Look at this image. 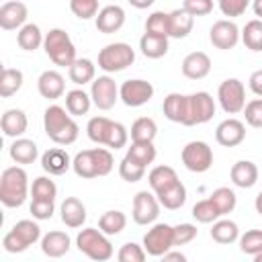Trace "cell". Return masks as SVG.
I'll return each instance as SVG.
<instances>
[{"mask_svg": "<svg viewBox=\"0 0 262 262\" xmlns=\"http://www.w3.org/2000/svg\"><path fill=\"white\" fill-rule=\"evenodd\" d=\"M43 129H45V135L55 145H72L80 135L78 123L68 113V108H63L59 104H51V106L45 108V113H43Z\"/></svg>", "mask_w": 262, "mask_h": 262, "instance_id": "1", "label": "cell"}, {"mask_svg": "<svg viewBox=\"0 0 262 262\" xmlns=\"http://www.w3.org/2000/svg\"><path fill=\"white\" fill-rule=\"evenodd\" d=\"M86 135L90 141L98 145H106L111 149H121L129 141V131L123 123L111 121L106 117H92L86 125Z\"/></svg>", "mask_w": 262, "mask_h": 262, "instance_id": "2", "label": "cell"}, {"mask_svg": "<svg viewBox=\"0 0 262 262\" xmlns=\"http://www.w3.org/2000/svg\"><path fill=\"white\" fill-rule=\"evenodd\" d=\"M29 176L23 166H10L0 176V201L8 209H16L27 201Z\"/></svg>", "mask_w": 262, "mask_h": 262, "instance_id": "3", "label": "cell"}, {"mask_svg": "<svg viewBox=\"0 0 262 262\" xmlns=\"http://www.w3.org/2000/svg\"><path fill=\"white\" fill-rule=\"evenodd\" d=\"M43 49H45L47 57L59 68H70L78 59L76 57V45H74L72 37L63 29H57V27L49 29V33H45Z\"/></svg>", "mask_w": 262, "mask_h": 262, "instance_id": "4", "label": "cell"}, {"mask_svg": "<svg viewBox=\"0 0 262 262\" xmlns=\"http://www.w3.org/2000/svg\"><path fill=\"white\" fill-rule=\"evenodd\" d=\"M41 239V227L37 219H20L12 225V229L2 237V248L8 254H20L33 244Z\"/></svg>", "mask_w": 262, "mask_h": 262, "instance_id": "5", "label": "cell"}, {"mask_svg": "<svg viewBox=\"0 0 262 262\" xmlns=\"http://www.w3.org/2000/svg\"><path fill=\"white\" fill-rule=\"evenodd\" d=\"M76 246L84 256H88L90 260H96V262L111 260L115 254L108 235L96 227H84L76 235Z\"/></svg>", "mask_w": 262, "mask_h": 262, "instance_id": "6", "label": "cell"}, {"mask_svg": "<svg viewBox=\"0 0 262 262\" xmlns=\"http://www.w3.org/2000/svg\"><path fill=\"white\" fill-rule=\"evenodd\" d=\"M133 61H135V49L123 41L108 43L98 51V68L106 74L123 72L129 66H133Z\"/></svg>", "mask_w": 262, "mask_h": 262, "instance_id": "7", "label": "cell"}, {"mask_svg": "<svg viewBox=\"0 0 262 262\" xmlns=\"http://www.w3.org/2000/svg\"><path fill=\"white\" fill-rule=\"evenodd\" d=\"M180 160H182V164L188 172L203 174L213 166V149H211L209 143H205L201 139H194V141H188L182 147Z\"/></svg>", "mask_w": 262, "mask_h": 262, "instance_id": "8", "label": "cell"}, {"mask_svg": "<svg viewBox=\"0 0 262 262\" xmlns=\"http://www.w3.org/2000/svg\"><path fill=\"white\" fill-rule=\"evenodd\" d=\"M217 100L225 115H237L246 106V86L237 78H227L217 88Z\"/></svg>", "mask_w": 262, "mask_h": 262, "instance_id": "9", "label": "cell"}, {"mask_svg": "<svg viewBox=\"0 0 262 262\" xmlns=\"http://www.w3.org/2000/svg\"><path fill=\"white\" fill-rule=\"evenodd\" d=\"M143 248H145L147 256L162 258L168 250L174 248V225L154 223L143 235Z\"/></svg>", "mask_w": 262, "mask_h": 262, "instance_id": "10", "label": "cell"}, {"mask_svg": "<svg viewBox=\"0 0 262 262\" xmlns=\"http://www.w3.org/2000/svg\"><path fill=\"white\" fill-rule=\"evenodd\" d=\"M213 115H215V100L209 92L201 90V92L188 94V115H186L184 127L209 123L213 119Z\"/></svg>", "mask_w": 262, "mask_h": 262, "instance_id": "11", "label": "cell"}, {"mask_svg": "<svg viewBox=\"0 0 262 262\" xmlns=\"http://www.w3.org/2000/svg\"><path fill=\"white\" fill-rule=\"evenodd\" d=\"M154 96V86L151 82L147 80H141V78H133V80H125L121 86H119V98L123 100L125 106H131V108H137V106H143L151 100Z\"/></svg>", "mask_w": 262, "mask_h": 262, "instance_id": "12", "label": "cell"}, {"mask_svg": "<svg viewBox=\"0 0 262 262\" xmlns=\"http://www.w3.org/2000/svg\"><path fill=\"white\" fill-rule=\"evenodd\" d=\"M90 96H92V104L98 111H111L119 98V86L111 76H98L90 82Z\"/></svg>", "mask_w": 262, "mask_h": 262, "instance_id": "13", "label": "cell"}, {"mask_svg": "<svg viewBox=\"0 0 262 262\" xmlns=\"http://www.w3.org/2000/svg\"><path fill=\"white\" fill-rule=\"evenodd\" d=\"M160 201L156 196V192L149 190H139L133 196V209H131V217L137 225H149L158 219L160 215Z\"/></svg>", "mask_w": 262, "mask_h": 262, "instance_id": "14", "label": "cell"}, {"mask_svg": "<svg viewBox=\"0 0 262 262\" xmlns=\"http://www.w3.org/2000/svg\"><path fill=\"white\" fill-rule=\"evenodd\" d=\"M239 37H242L239 27L233 20H229V18L215 20L213 27L209 29V41H211V45L217 47V49H223V51L233 49L237 45Z\"/></svg>", "mask_w": 262, "mask_h": 262, "instance_id": "15", "label": "cell"}, {"mask_svg": "<svg viewBox=\"0 0 262 262\" xmlns=\"http://www.w3.org/2000/svg\"><path fill=\"white\" fill-rule=\"evenodd\" d=\"M29 8L20 0H8L0 6V27L4 31H16L23 25H27Z\"/></svg>", "mask_w": 262, "mask_h": 262, "instance_id": "16", "label": "cell"}, {"mask_svg": "<svg viewBox=\"0 0 262 262\" xmlns=\"http://www.w3.org/2000/svg\"><path fill=\"white\" fill-rule=\"evenodd\" d=\"M94 25H96L98 33L113 35V33L121 31L125 25V10L119 4H108L98 10V14L94 16Z\"/></svg>", "mask_w": 262, "mask_h": 262, "instance_id": "17", "label": "cell"}, {"mask_svg": "<svg viewBox=\"0 0 262 262\" xmlns=\"http://www.w3.org/2000/svg\"><path fill=\"white\" fill-rule=\"evenodd\" d=\"M215 139L223 147H235V145H239L246 139V125L239 119L229 117V119H225V121H221L217 125Z\"/></svg>", "mask_w": 262, "mask_h": 262, "instance_id": "18", "label": "cell"}, {"mask_svg": "<svg viewBox=\"0 0 262 262\" xmlns=\"http://www.w3.org/2000/svg\"><path fill=\"white\" fill-rule=\"evenodd\" d=\"M37 90L47 100H57L66 92V80L57 70H45L37 78Z\"/></svg>", "mask_w": 262, "mask_h": 262, "instance_id": "19", "label": "cell"}, {"mask_svg": "<svg viewBox=\"0 0 262 262\" xmlns=\"http://www.w3.org/2000/svg\"><path fill=\"white\" fill-rule=\"evenodd\" d=\"M180 70L188 80H203L211 72V57L205 51H192L182 59Z\"/></svg>", "mask_w": 262, "mask_h": 262, "instance_id": "20", "label": "cell"}, {"mask_svg": "<svg viewBox=\"0 0 262 262\" xmlns=\"http://www.w3.org/2000/svg\"><path fill=\"white\" fill-rule=\"evenodd\" d=\"M41 168L49 176H61L72 168V160L63 147H49L41 156Z\"/></svg>", "mask_w": 262, "mask_h": 262, "instance_id": "21", "label": "cell"}, {"mask_svg": "<svg viewBox=\"0 0 262 262\" xmlns=\"http://www.w3.org/2000/svg\"><path fill=\"white\" fill-rule=\"evenodd\" d=\"M59 215L63 225L70 229H78L86 223V207L78 196H66L59 205Z\"/></svg>", "mask_w": 262, "mask_h": 262, "instance_id": "22", "label": "cell"}, {"mask_svg": "<svg viewBox=\"0 0 262 262\" xmlns=\"http://www.w3.org/2000/svg\"><path fill=\"white\" fill-rule=\"evenodd\" d=\"M162 111H164V117H166L168 121L184 125V123H186V115H188V94L170 92V94L164 98Z\"/></svg>", "mask_w": 262, "mask_h": 262, "instance_id": "23", "label": "cell"}, {"mask_svg": "<svg viewBox=\"0 0 262 262\" xmlns=\"http://www.w3.org/2000/svg\"><path fill=\"white\" fill-rule=\"evenodd\" d=\"M70 246H72V239L66 231H49L41 237V252L49 258H61L70 252Z\"/></svg>", "mask_w": 262, "mask_h": 262, "instance_id": "24", "label": "cell"}, {"mask_svg": "<svg viewBox=\"0 0 262 262\" xmlns=\"http://www.w3.org/2000/svg\"><path fill=\"white\" fill-rule=\"evenodd\" d=\"M27 127H29V119H27L25 111H20V108H8V111H4V115L0 119V129H2V133L6 137H12V139L23 137V133L27 131Z\"/></svg>", "mask_w": 262, "mask_h": 262, "instance_id": "25", "label": "cell"}, {"mask_svg": "<svg viewBox=\"0 0 262 262\" xmlns=\"http://www.w3.org/2000/svg\"><path fill=\"white\" fill-rule=\"evenodd\" d=\"M229 178L237 188H252L258 182V166L250 160H239L231 166Z\"/></svg>", "mask_w": 262, "mask_h": 262, "instance_id": "26", "label": "cell"}, {"mask_svg": "<svg viewBox=\"0 0 262 262\" xmlns=\"http://www.w3.org/2000/svg\"><path fill=\"white\" fill-rule=\"evenodd\" d=\"M12 162L20 164V166H27V164H33L39 156V147L33 139H27V137H16L12 143H10V149H8Z\"/></svg>", "mask_w": 262, "mask_h": 262, "instance_id": "27", "label": "cell"}, {"mask_svg": "<svg viewBox=\"0 0 262 262\" xmlns=\"http://www.w3.org/2000/svg\"><path fill=\"white\" fill-rule=\"evenodd\" d=\"M156 196H158V201H160V205H162L164 209L176 211V209H180V207L186 203V186H184L180 180H176L174 184H170V186H166L164 190L156 192Z\"/></svg>", "mask_w": 262, "mask_h": 262, "instance_id": "28", "label": "cell"}, {"mask_svg": "<svg viewBox=\"0 0 262 262\" xmlns=\"http://www.w3.org/2000/svg\"><path fill=\"white\" fill-rule=\"evenodd\" d=\"M139 49L147 59H160L168 53V37L154 35V33H143L139 39Z\"/></svg>", "mask_w": 262, "mask_h": 262, "instance_id": "29", "label": "cell"}, {"mask_svg": "<svg viewBox=\"0 0 262 262\" xmlns=\"http://www.w3.org/2000/svg\"><path fill=\"white\" fill-rule=\"evenodd\" d=\"M211 239L221 244V246H227V244H233L239 239V227L235 221L231 219H217L213 221V227H211Z\"/></svg>", "mask_w": 262, "mask_h": 262, "instance_id": "30", "label": "cell"}, {"mask_svg": "<svg viewBox=\"0 0 262 262\" xmlns=\"http://www.w3.org/2000/svg\"><path fill=\"white\" fill-rule=\"evenodd\" d=\"M192 27H194V16L184 8H176L170 12V37L184 39L190 35Z\"/></svg>", "mask_w": 262, "mask_h": 262, "instance_id": "31", "label": "cell"}, {"mask_svg": "<svg viewBox=\"0 0 262 262\" xmlns=\"http://www.w3.org/2000/svg\"><path fill=\"white\" fill-rule=\"evenodd\" d=\"M68 76H70V80H72L76 86H84V84H88V82L94 80V76H96V66H94V61L88 59V57H78V59L68 68Z\"/></svg>", "mask_w": 262, "mask_h": 262, "instance_id": "32", "label": "cell"}, {"mask_svg": "<svg viewBox=\"0 0 262 262\" xmlns=\"http://www.w3.org/2000/svg\"><path fill=\"white\" fill-rule=\"evenodd\" d=\"M72 170L76 172V176L80 178H98V170H96V160H94V149H82L74 156L72 160Z\"/></svg>", "mask_w": 262, "mask_h": 262, "instance_id": "33", "label": "cell"}, {"mask_svg": "<svg viewBox=\"0 0 262 262\" xmlns=\"http://www.w3.org/2000/svg\"><path fill=\"white\" fill-rule=\"evenodd\" d=\"M43 39H45V35L41 33L39 25H35V23L23 25V27L18 29V33H16V43H18V47L25 49V51H35V49H39V47L43 45Z\"/></svg>", "mask_w": 262, "mask_h": 262, "instance_id": "34", "label": "cell"}, {"mask_svg": "<svg viewBox=\"0 0 262 262\" xmlns=\"http://www.w3.org/2000/svg\"><path fill=\"white\" fill-rule=\"evenodd\" d=\"M92 106V96L90 92H84L82 88H74L70 92H66V108L72 117H82L88 115Z\"/></svg>", "mask_w": 262, "mask_h": 262, "instance_id": "35", "label": "cell"}, {"mask_svg": "<svg viewBox=\"0 0 262 262\" xmlns=\"http://www.w3.org/2000/svg\"><path fill=\"white\" fill-rule=\"evenodd\" d=\"M127 227V215L119 209H111V211H104L98 219V229L104 231L108 237L111 235H119L123 229Z\"/></svg>", "mask_w": 262, "mask_h": 262, "instance_id": "36", "label": "cell"}, {"mask_svg": "<svg viewBox=\"0 0 262 262\" xmlns=\"http://www.w3.org/2000/svg\"><path fill=\"white\" fill-rule=\"evenodd\" d=\"M178 180V174H176V170L172 168V166H156V168H151L149 170V174H147V182H149V188L154 190V192H160V190H164L166 186H170V184H174Z\"/></svg>", "mask_w": 262, "mask_h": 262, "instance_id": "37", "label": "cell"}, {"mask_svg": "<svg viewBox=\"0 0 262 262\" xmlns=\"http://www.w3.org/2000/svg\"><path fill=\"white\" fill-rule=\"evenodd\" d=\"M125 156L147 168L149 164H154L158 151H156L154 141H131V145L127 147V154Z\"/></svg>", "mask_w": 262, "mask_h": 262, "instance_id": "38", "label": "cell"}, {"mask_svg": "<svg viewBox=\"0 0 262 262\" xmlns=\"http://www.w3.org/2000/svg\"><path fill=\"white\" fill-rule=\"evenodd\" d=\"M25 82V76L20 70L16 68H4L0 74V96L2 98H10L12 94H16L20 90Z\"/></svg>", "mask_w": 262, "mask_h": 262, "instance_id": "39", "label": "cell"}, {"mask_svg": "<svg viewBox=\"0 0 262 262\" xmlns=\"http://www.w3.org/2000/svg\"><path fill=\"white\" fill-rule=\"evenodd\" d=\"M209 199L213 201V205L217 207V211H219L221 217L229 215V213L235 209V205H237V196H235V192H233L229 186H219V188H215V190L209 194Z\"/></svg>", "mask_w": 262, "mask_h": 262, "instance_id": "40", "label": "cell"}, {"mask_svg": "<svg viewBox=\"0 0 262 262\" xmlns=\"http://www.w3.org/2000/svg\"><path fill=\"white\" fill-rule=\"evenodd\" d=\"M129 135H131V141H154L158 135V125L149 117H139L133 121Z\"/></svg>", "mask_w": 262, "mask_h": 262, "instance_id": "41", "label": "cell"}, {"mask_svg": "<svg viewBox=\"0 0 262 262\" xmlns=\"http://www.w3.org/2000/svg\"><path fill=\"white\" fill-rule=\"evenodd\" d=\"M242 41L250 51H262V18H252L242 29Z\"/></svg>", "mask_w": 262, "mask_h": 262, "instance_id": "42", "label": "cell"}, {"mask_svg": "<svg viewBox=\"0 0 262 262\" xmlns=\"http://www.w3.org/2000/svg\"><path fill=\"white\" fill-rule=\"evenodd\" d=\"M57 196V184L49 176H39L31 184V199L39 201H55Z\"/></svg>", "mask_w": 262, "mask_h": 262, "instance_id": "43", "label": "cell"}, {"mask_svg": "<svg viewBox=\"0 0 262 262\" xmlns=\"http://www.w3.org/2000/svg\"><path fill=\"white\" fill-rule=\"evenodd\" d=\"M145 33L170 37V12H164V10L151 12L145 20Z\"/></svg>", "mask_w": 262, "mask_h": 262, "instance_id": "44", "label": "cell"}, {"mask_svg": "<svg viewBox=\"0 0 262 262\" xmlns=\"http://www.w3.org/2000/svg\"><path fill=\"white\" fill-rule=\"evenodd\" d=\"M239 252L246 256H256L262 252V229H248L246 233L239 235Z\"/></svg>", "mask_w": 262, "mask_h": 262, "instance_id": "45", "label": "cell"}, {"mask_svg": "<svg viewBox=\"0 0 262 262\" xmlns=\"http://www.w3.org/2000/svg\"><path fill=\"white\" fill-rule=\"evenodd\" d=\"M119 176L125 180V182H129V184H133V182H139L143 176H145V166H141V164H137L135 160H131V158H123L121 160V164H119Z\"/></svg>", "mask_w": 262, "mask_h": 262, "instance_id": "46", "label": "cell"}, {"mask_svg": "<svg viewBox=\"0 0 262 262\" xmlns=\"http://www.w3.org/2000/svg\"><path fill=\"white\" fill-rule=\"evenodd\" d=\"M192 217H194L199 223H213V221H217L221 215H219V211H217V207L213 205L211 199H203V201H199V203L192 207Z\"/></svg>", "mask_w": 262, "mask_h": 262, "instance_id": "47", "label": "cell"}, {"mask_svg": "<svg viewBox=\"0 0 262 262\" xmlns=\"http://www.w3.org/2000/svg\"><path fill=\"white\" fill-rule=\"evenodd\" d=\"M145 256H147V252H145L143 244L139 246V244H135V242L123 244V246L119 248V252H117V260H119V262H143Z\"/></svg>", "mask_w": 262, "mask_h": 262, "instance_id": "48", "label": "cell"}, {"mask_svg": "<svg viewBox=\"0 0 262 262\" xmlns=\"http://www.w3.org/2000/svg\"><path fill=\"white\" fill-rule=\"evenodd\" d=\"M70 10L80 20L94 18L98 14V0H70Z\"/></svg>", "mask_w": 262, "mask_h": 262, "instance_id": "49", "label": "cell"}, {"mask_svg": "<svg viewBox=\"0 0 262 262\" xmlns=\"http://www.w3.org/2000/svg\"><path fill=\"white\" fill-rule=\"evenodd\" d=\"M244 117L246 123L254 129H262V98H252L250 102H246L244 106Z\"/></svg>", "mask_w": 262, "mask_h": 262, "instance_id": "50", "label": "cell"}, {"mask_svg": "<svg viewBox=\"0 0 262 262\" xmlns=\"http://www.w3.org/2000/svg\"><path fill=\"white\" fill-rule=\"evenodd\" d=\"M92 149H94V160H96L98 176L111 174L113 168H115V158H113L111 149H106V147H92Z\"/></svg>", "mask_w": 262, "mask_h": 262, "instance_id": "51", "label": "cell"}, {"mask_svg": "<svg viewBox=\"0 0 262 262\" xmlns=\"http://www.w3.org/2000/svg\"><path fill=\"white\" fill-rule=\"evenodd\" d=\"M29 213L37 221L51 219L53 213H55V201H39V199H33L31 201V207H29Z\"/></svg>", "mask_w": 262, "mask_h": 262, "instance_id": "52", "label": "cell"}, {"mask_svg": "<svg viewBox=\"0 0 262 262\" xmlns=\"http://www.w3.org/2000/svg\"><path fill=\"white\" fill-rule=\"evenodd\" d=\"M217 4H219V10L223 12V16L235 18L246 12V8L252 4V0H217Z\"/></svg>", "mask_w": 262, "mask_h": 262, "instance_id": "53", "label": "cell"}, {"mask_svg": "<svg viewBox=\"0 0 262 262\" xmlns=\"http://www.w3.org/2000/svg\"><path fill=\"white\" fill-rule=\"evenodd\" d=\"M196 235H199V229L192 223H178V225H174V246L190 244Z\"/></svg>", "mask_w": 262, "mask_h": 262, "instance_id": "54", "label": "cell"}, {"mask_svg": "<svg viewBox=\"0 0 262 262\" xmlns=\"http://www.w3.org/2000/svg\"><path fill=\"white\" fill-rule=\"evenodd\" d=\"M182 8L192 16H207L213 10V0H184Z\"/></svg>", "mask_w": 262, "mask_h": 262, "instance_id": "55", "label": "cell"}, {"mask_svg": "<svg viewBox=\"0 0 262 262\" xmlns=\"http://www.w3.org/2000/svg\"><path fill=\"white\" fill-rule=\"evenodd\" d=\"M248 86H250V90H252L256 96H260V98H262V70H256V72H252V74H250Z\"/></svg>", "mask_w": 262, "mask_h": 262, "instance_id": "56", "label": "cell"}, {"mask_svg": "<svg viewBox=\"0 0 262 262\" xmlns=\"http://www.w3.org/2000/svg\"><path fill=\"white\" fill-rule=\"evenodd\" d=\"M162 258H164V260H180V262H186V256H184L182 252H172V250H168Z\"/></svg>", "mask_w": 262, "mask_h": 262, "instance_id": "57", "label": "cell"}, {"mask_svg": "<svg viewBox=\"0 0 262 262\" xmlns=\"http://www.w3.org/2000/svg\"><path fill=\"white\" fill-rule=\"evenodd\" d=\"M127 2H129L133 8H139V10H143V8H149V6H151L156 0H127Z\"/></svg>", "mask_w": 262, "mask_h": 262, "instance_id": "58", "label": "cell"}, {"mask_svg": "<svg viewBox=\"0 0 262 262\" xmlns=\"http://www.w3.org/2000/svg\"><path fill=\"white\" fill-rule=\"evenodd\" d=\"M252 10L258 18H262V0H252Z\"/></svg>", "mask_w": 262, "mask_h": 262, "instance_id": "59", "label": "cell"}, {"mask_svg": "<svg viewBox=\"0 0 262 262\" xmlns=\"http://www.w3.org/2000/svg\"><path fill=\"white\" fill-rule=\"evenodd\" d=\"M254 209H256V213H258V215H262V190L256 194V201H254Z\"/></svg>", "mask_w": 262, "mask_h": 262, "instance_id": "60", "label": "cell"}, {"mask_svg": "<svg viewBox=\"0 0 262 262\" xmlns=\"http://www.w3.org/2000/svg\"><path fill=\"white\" fill-rule=\"evenodd\" d=\"M254 262H262V252H258V254L254 256Z\"/></svg>", "mask_w": 262, "mask_h": 262, "instance_id": "61", "label": "cell"}]
</instances>
